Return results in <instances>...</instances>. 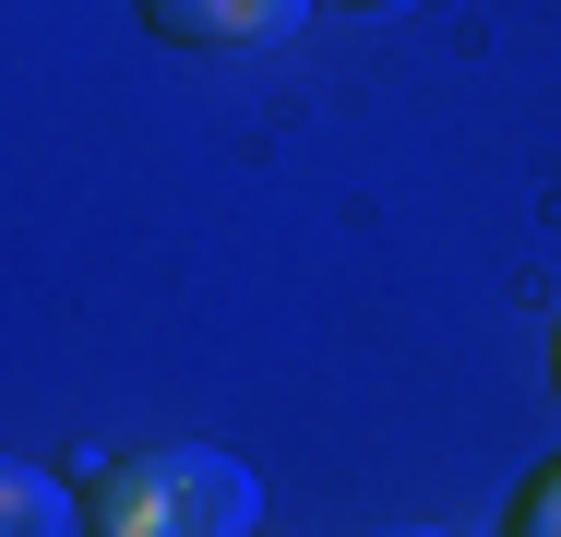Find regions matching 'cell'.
I'll use <instances>...</instances> for the list:
<instances>
[{
  "mask_svg": "<svg viewBox=\"0 0 561 537\" xmlns=\"http://www.w3.org/2000/svg\"><path fill=\"white\" fill-rule=\"evenodd\" d=\"M346 12H407V0H346Z\"/></svg>",
  "mask_w": 561,
  "mask_h": 537,
  "instance_id": "5b68a950",
  "label": "cell"
},
{
  "mask_svg": "<svg viewBox=\"0 0 561 537\" xmlns=\"http://www.w3.org/2000/svg\"><path fill=\"white\" fill-rule=\"evenodd\" d=\"M514 537H561V466L526 490V514H514Z\"/></svg>",
  "mask_w": 561,
  "mask_h": 537,
  "instance_id": "277c9868",
  "label": "cell"
},
{
  "mask_svg": "<svg viewBox=\"0 0 561 537\" xmlns=\"http://www.w3.org/2000/svg\"><path fill=\"white\" fill-rule=\"evenodd\" d=\"M550 358H561V346H550Z\"/></svg>",
  "mask_w": 561,
  "mask_h": 537,
  "instance_id": "8992f818",
  "label": "cell"
},
{
  "mask_svg": "<svg viewBox=\"0 0 561 537\" xmlns=\"http://www.w3.org/2000/svg\"><path fill=\"white\" fill-rule=\"evenodd\" d=\"M144 24L168 48H275L311 24V0H144Z\"/></svg>",
  "mask_w": 561,
  "mask_h": 537,
  "instance_id": "7a4b0ae2",
  "label": "cell"
},
{
  "mask_svg": "<svg viewBox=\"0 0 561 537\" xmlns=\"http://www.w3.org/2000/svg\"><path fill=\"white\" fill-rule=\"evenodd\" d=\"M0 537H96V526L72 514V490H60L48 466H12V478H0Z\"/></svg>",
  "mask_w": 561,
  "mask_h": 537,
  "instance_id": "3957f363",
  "label": "cell"
},
{
  "mask_svg": "<svg viewBox=\"0 0 561 537\" xmlns=\"http://www.w3.org/2000/svg\"><path fill=\"white\" fill-rule=\"evenodd\" d=\"M84 526L96 537H251L263 526V478L239 454H216V442H168V454L96 466Z\"/></svg>",
  "mask_w": 561,
  "mask_h": 537,
  "instance_id": "6da1fadb",
  "label": "cell"
}]
</instances>
